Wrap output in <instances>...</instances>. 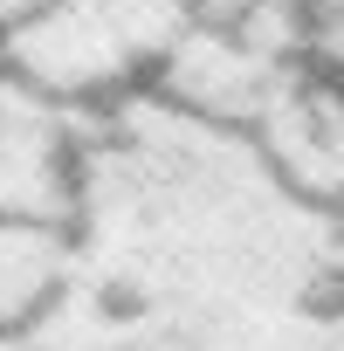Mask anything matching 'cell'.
<instances>
[{"instance_id": "1", "label": "cell", "mask_w": 344, "mask_h": 351, "mask_svg": "<svg viewBox=\"0 0 344 351\" xmlns=\"http://www.w3.org/2000/svg\"><path fill=\"white\" fill-rule=\"evenodd\" d=\"M193 28V0H35L0 28V62H14L69 104H117L158 83L165 56Z\"/></svg>"}, {"instance_id": "2", "label": "cell", "mask_w": 344, "mask_h": 351, "mask_svg": "<svg viewBox=\"0 0 344 351\" xmlns=\"http://www.w3.org/2000/svg\"><path fill=\"white\" fill-rule=\"evenodd\" d=\"M97 110L42 90L14 62H0V221L76 228L90 186Z\"/></svg>"}, {"instance_id": "3", "label": "cell", "mask_w": 344, "mask_h": 351, "mask_svg": "<svg viewBox=\"0 0 344 351\" xmlns=\"http://www.w3.org/2000/svg\"><path fill=\"white\" fill-rule=\"evenodd\" d=\"M76 276V228L0 221V330H42Z\"/></svg>"}, {"instance_id": "4", "label": "cell", "mask_w": 344, "mask_h": 351, "mask_svg": "<svg viewBox=\"0 0 344 351\" xmlns=\"http://www.w3.org/2000/svg\"><path fill=\"white\" fill-rule=\"evenodd\" d=\"M0 351H35V337L28 330H0Z\"/></svg>"}, {"instance_id": "5", "label": "cell", "mask_w": 344, "mask_h": 351, "mask_svg": "<svg viewBox=\"0 0 344 351\" xmlns=\"http://www.w3.org/2000/svg\"><path fill=\"white\" fill-rule=\"evenodd\" d=\"M28 8H35V0H0V28H8V21H21Z\"/></svg>"}]
</instances>
